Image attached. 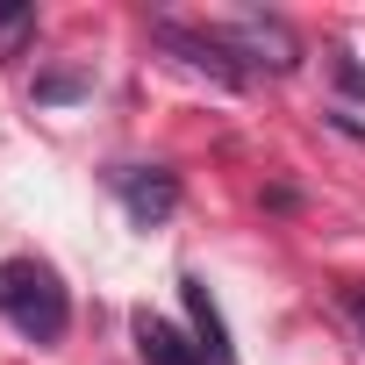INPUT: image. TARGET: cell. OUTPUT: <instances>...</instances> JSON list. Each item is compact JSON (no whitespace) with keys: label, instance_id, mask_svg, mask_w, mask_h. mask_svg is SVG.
<instances>
[{"label":"cell","instance_id":"6da1fadb","mask_svg":"<svg viewBox=\"0 0 365 365\" xmlns=\"http://www.w3.org/2000/svg\"><path fill=\"white\" fill-rule=\"evenodd\" d=\"M0 315H8L29 344H58L72 322V301L58 287V272L43 258H8L0 265Z\"/></svg>","mask_w":365,"mask_h":365},{"label":"cell","instance_id":"7a4b0ae2","mask_svg":"<svg viewBox=\"0 0 365 365\" xmlns=\"http://www.w3.org/2000/svg\"><path fill=\"white\" fill-rule=\"evenodd\" d=\"M222 43H230L237 58L265 65V72H294V65H301V43H294L287 22H272V15H237V22L222 29Z\"/></svg>","mask_w":365,"mask_h":365},{"label":"cell","instance_id":"3957f363","mask_svg":"<svg viewBox=\"0 0 365 365\" xmlns=\"http://www.w3.org/2000/svg\"><path fill=\"white\" fill-rule=\"evenodd\" d=\"M115 179V194H122V208L150 230V222H165L172 208H179V179L172 172H136V165H122V172H108Z\"/></svg>","mask_w":365,"mask_h":365},{"label":"cell","instance_id":"277c9868","mask_svg":"<svg viewBox=\"0 0 365 365\" xmlns=\"http://www.w3.org/2000/svg\"><path fill=\"white\" fill-rule=\"evenodd\" d=\"M158 43L165 51H179V58H187V65H201V72H215V79H244L237 65H230V43L222 36H194V29H179V22H158Z\"/></svg>","mask_w":365,"mask_h":365},{"label":"cell","instance_id":"5b68a950","mask_svg":"<svg viewBox=\"0 0 365 365\" xmlns=\"http://www.w3.org/2000/svg\"><path fill=\"white\" fill-rule=\"evenodd\" d=\"M179 287H187V315H194V329H201L208 358H215V365H237V351H230V329H222V308L208 301V279H179Z\"/></svg>","mask_w":365,"mask_h":365},{"label":"cell","instance_id":"8992f818","mask_svg":"<svg viewBox=\"0 0 365 365\" xmlns=\"http://www.w3.org/2000/svg\"><path fill=\"white\" fill-rule=\"evenodd\" d=\"M136 344H143V365H201L194 344L179 336L172 322H158V315H136Z\"/></svg>","mask_w":365,"mask_h":365},{"label":"cell","instance_id":"52a82bcc","mask_svg":"<svg viewBox=\"0 0 365 365\" xmlns=\"http://www.w3.org/2000/svg\"><path fill=\"white\" fill-rule=\"evenodd\" d=\"M29 22H36V15H29V8H0V36H22V29H29Z\"/></svg>","mask_w":365,"mask_h":365},{"label":"cell","instance_id":"ba28073f","mask_svg":"<svg viewBox=\"0 0 365 365\" xmlns=\"http://www.w3.org/2000/svg\"><path fill=\"white\" fill-rule=\"evenodd\" d=\"M351 322H358V336H365V287L351 294Z\"/></svg>","mask_w":365,"mask_h":365}]
</instances>
